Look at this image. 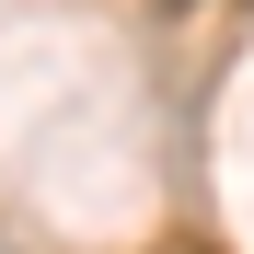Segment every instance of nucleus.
Masks as SVG:
<instances>
[{"mask_svg": "<svg viewBox=\"0 0 254 254\" xmlns=\"http://www.w3.org/2000/svg\"><path fill=\"white\" fill-rule=\"evenodd\" d=\"M174 12H196V0H174Z\"/></svg>", "mask_w": 254, "mask_h": 254, "instance_id": "nucleus-1", "label": "nucleus"}, {"mask_svg": "<svg viewBox=\"0 0 254 254\" xmlns=\"http://www.w3.org/2000/svg\"><path fill=\"white\" fill-rule=\"evenodd\" d=\"M243 12H254V0H243Z\"/></svg>", "mask_w": 254, "mask_h": 254, "instance_id": "nucleus-2", "label": "nucleus"}]
</instances>
